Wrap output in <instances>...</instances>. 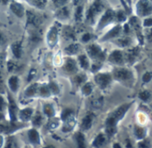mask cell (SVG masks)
Segmentation results:
<instances>
[{
    "mask_svg": "<svg viewBox=\"0 0 152 148\" xmlns=\"http://www.w3.org/2000/svg\"><path fill=\"white\" fill-rule=\"evenodd\" d=\"M108 61L114 64V65H117V66H119L121 67L122 65L125 64L126 62V57L123 53L122 51L120 50H115L113 51L108 57Z\"/></svg>",
    "mask_w": 152,
    "mask_h": 148,
    "instance_id": "cell-12",
    "label": "cell"
},
{
    "mask_svg": "<svg viewBox=\"0 0 152 148\" xmlns=\"http://www.w3.org/2000/svg\"><path fill=\"white\" fill-rule=\"evenodd\" d=\"M55 18L59 20V21H62V20H67L70 18V12H69V8L66 5L61 8H58V10L55 12L54 14Z\"/></svg>",
    "mask_w": 152,
    "mask_h": 148,
    "instance_id": "cell-21",
    "label": "cell"
},
{
    "mask_svg": "<svg viewBox=\"0 0 152 148\" xmlns=\"http://www.w3.org/2000/svg\"><path fill=\"white\" fill-rule=\"evenodd\" d=\"M150 1H151V3H152V0H150Z\"/></svg>",
    "mask_w": 152,
    "mask_h": 148,
    "instance_id": "cell-60",
    "label": "cell"
},
{
    "mask_svg": "<svg viewBox=\"0 0 152 148\" xmlns=\"http://www.w3.org/2000/svg\"><path fill=\"white\" fill-rule=\"evenodd\" d=\"M108 140L109 139L104 132H99L92 140L91 146L93 148H102L105 147Z\"/></svg>",
    "mask_w": 152,
    "mask_h": 148,
    "instance_id": "cell-16",
    "label": "cell"
},
{
    "mask_svg": "<svg viewBox=\"0 0 152 148\" xmlns=\"http://www.w3.org/2000/svg\"><path fill=\"white\" fill-rule=\"evenodd\" d=\"M112 148H123L122 145L118 142H115L113 145H112Z\"/></svg>",
    "mask_w": 152,
    "mask_h": 148,
    "instance_id": "cell-53",
    "label": "cell"
},
{
    "mask_svg": "<svg viewBox=\"0 0 152 148\" xmlns=\"http://www.w3.org/2000/svg\"><path fill=\"white\" fill-rule=\"evenodd\" d=\"M10 10L18 18H22L26 14V11L24 9V6L20 3L16 2V1H12L11 2V4H10Z\"/></svg>",
    "mask_w": 152,
    "mask_h": 148,
    "instance_id": "cell-19",
    "label": "cell"
},
{
    "mask_svg": "<svg viewBox=\"0 0 152 148\" xmlns=\"http://www.w3.org/2000/svg\"><path fill=\"white\" fill-rule=\"evenodd\" d=\"M86 75L85 74H76V75L73 78L74 83L77 86H82L85 83H86Z\"/></svg>",
    "mask_w": 152,
    "mask_h": 148,
    "instance_id": "cell-37",
    "label": "cell"
},
{
    "mask_svg": "<svg viewBox=\"0 0 152 148\" xmlns=\"http://www.w3.org/2000/svg\"><path fill=\"white\" fill-rule=\"evenodd\" d=\"M48 86H49V88H50V91H51V92H52V95H53V94H58V93H59L60 89H59L58 85L56 84V83H54V82H50V83H48Z\"/></svg>",
    "mask_w": 152,
    "mask_h": 148,
    "instance_id": "cell-45",
    "label": "cell"
},
{
    "mask_svg": "<svg viewBox=\"0 0 152 148\" xmlns=\"http://www.w3.org/2000/svg\"><path fill=\"white\" fill-rule=\"evenodd\" d=\"M39 83H34L32 84H30L29 86H28L26 88V90L24 91V95L26 98L30 99V98H34L37 96V94L38 93L39 91Z\"/></svg>",
    "mask_w": 152,
    "mask_h": 148,
    "instance_id": "cell-25",
    "label": "cell"
},
{
    "mask_svg": "<svg viewBox=\"0 0 152 148\" xmlns=\"http://www.w3.org/2000/svg\"><path fill=\"white\" fill-rule=\"evenodd\" d=\"M59 22L53 24L50 29L48 30L47 34H46V43L47 45L49 46V48L53 49L57 44H58V40H59V34L61 31V28H59Z\"/></svg>",
    "mask_w": 152,
    "mask_h": 148,
    "instance_id": "cell-6",
    "label": "cell"
},
{
    "mask_svg": "<svg viewBox=\"0 0 152 148\" xmlns=\"http://www.w3.org/2000/svg\"><path fill=\"white\" fill-rule=\"evenodd\" d=\"M116 13H117V11H114L112 9H108L104 12L103 15L102 16V18L100 19V20L98 21V24H97V28L96 30L99 31V30H102L106 26L111 24L112 22L114 21H117L116 20Z\"/></svg>",
    "mask_w": 152,
    "mask_h": 148,
    "instance_id": "cell-5",
    "label": "cell"
},
{
    "mask_svg": "<svg viewBox=\"0 0 152 148\" xmlns=\"http://www.w3.org/2000/svg\"><path fill=\"white\" fill-rule=\"evenodd\" d=\"M82 0H73V4H74V5H78V4H80V2H81Z\"/></svg>",
    "mask_w": 152,
    "mask_h": 148,
    "instance_id": "cell-56",
    "label": "cell"
},
{
    "mask_svg": "<svg viewBox=\"0 0 152 148\" xmlns=\"http://www.w3.org/2000/svg\"><path fill=\"white\" fill-rule=\"evenodd\" d=\"M3 144H4V138H3V136L0 134V148L3 147Z\"/></svg>",
    "mask_w": 152,
    "mask_h": 148,
    "instance_id": "cell-55",
    "label": "cell"
},
{
    "mask_svg": "<svg viewBox=\"0 0 152 148\" xmlns=\"http://www.w3.org/2000/svg\"><path fill=\"white\" fill-rule=\"evenodd\" d=\"M86 55L89 59H91L94 63H103L106 59L105 51L102 49V47L97 44H90L86 46Z\"/></svg>",
    "mask_w": 152,
    "mask_h": 148,
    "instance_id": "cell-3",
    "label": "cell"
},
{
    "mask_svg": "<svg viewBox=\"0 0 152 148\" xmlns=\"http://www.w3.org/2000/svg\"><path fill=\"white\" fill-rule=\"evenodd\" d=\"M61 126V119L60 118H56V117H53V118H51V119H48V123H47V129L51 131H53L55 130L58 129V127Z\"/></svg>",
    "mask_w": 152,
    "mask_h": 148,
    "instance_id": "cell-32",
    "label": "cell"
},
{
    "mask_svg": "<svg viewBox=\"0 0 152 148\" xmlns=\"http://www.w3.org/2000/svg\"><path fill=\"white\" fill-rule=\"evenodd\" d=\"M81 91H82L83 95L86 96V97H88V96L92 95V93L94 91V86H93L92 83H90V82L85 83L81 86Z\"/></svg>",
    "mask_w": 152,
    "mask_h": 148,
    "instance_id": "cell-34",
    "label": "cell"
},
{
    "mask_svg": "<svg viewBox=\"0 0 152 148\" xmlns=\"http://www.w3.org/2000/svg\"><path fill=\"white\" fill-rule=\"evenodd\" d=\"M121 31H122V27H121V25L118 24V25L113 27L104 36H102V38L101 40L102 41H107V40L113 39V38L118 36L121 34Z\"/></svg>",
    "mask_w": 152,
    "mask_h": 148,
    "instance_id": "cell-22",
    "label": "cell"
},
{
    "mask_svg": "<svg viewBox=\"0 0 152 148\" xmlns=\"http://www.w3.org/2000/svg\"><path fill=\"white\" fill-rule=\"evenodd\" d=\"M75 145L77 148H87V143H86V139L84 134V132L78 131H77L74 136H73Z\"/></svg>",
    "mask_w": 152,
    "mask_h": 148,
    "instance_id": "cell-20",
    "label": "cell"
},
{
    "mask_svg": "<svg viewBox=\"0 0 152 148\" xmlns=\"http://www.w3.org/2000/svg\"><path fill=\"white\" fill-rule=\"evenodd\" d=\"M69 2V0H53V4L56 8H61L63 6H66L67 4Z\"/></svg>",
    "mask_w": 152,
    "mask_h": 148,
    "instance_id": "cell-46",
    "label": "cell"
},
{
    "mask_svg": "<svg viewBox=\"0 0 152 148\" xmlns=\"http://www.w3.org/2000/svg\"><path fill=\"white\" fill-rule=\"evenodd\" d=\"M112 75L110 73H97L94 75V83L101 90L107 89L112 83Z\"/></svg>",
    "mask_w": 152,
    "mask_h": 148,
    "instance_id": "cell-8",
    "label": "cell"
},
{
    "mask_svg": "<svg viewBox=\"0 0 152 148\" xmlns=\"http://www.w3.org/2000/svg\"><path fill=\"white\" fill-rule=\"evenodd\" d=\"M11 51L12 55L15 59L21 58L22 55V43L20 41H16L12 44L11 45Z\"/></svg>",
    "mask_w": 152,
    "mask_h": 148,
    "instance_id": "cell-26",
    "label": "cell"
},
{
    "mask_svg": "<svg viewBox=\"0 0 152 148\" xmlns=\"http://www.w3.org/2000/svg\"><path fill=\"white\" fill-rule=\"evenodd\" d=\"M63 71L69 75H75V74H77V71H78V64L77 62L70 58V57H68L65 59V61H64V64H63Z\"/></svg>",
    "mask_w": 152,
    "mask_h": 148,
    "instance_id": "cell-13",
    "label": "cell"
},
{
    "mask_svg": "<svg viewBox=\"0 0 152 148\" xmlns=\"http://www.w3.org/2000/svg\"><path fill=\"white\" fill-rule=\"evenodd\" d=\"M64 52L69 56L77 55L80 52V44L77 43H71L64 48Z\"/></svg>",
    "mask_w": 152,
    "mask_h": 148,
    "instance_id": "cell-27",
    "label": "cell"
},
{
    "mask_svg": "<svg viewBox=\"0 0 152 148\" xmlns=\"http://www.w3.org/2000/svg\"><path fill=\"white\" fill-rule=\"evenodd\" d=\"M34 110L31 107H25L21 110H19L18 112V121H20L21 123H26L31 121L33 115H34Z\"/></svg>",
    "mask_w": 152,
    "mask_h": 148,
    "instance_id": "cell-14",
    "label": "cell"
},
{
    "mask_svg": "<svg viewBox=\"0 0 152 148\" xmlns=\"http://www.w3.org/2000/svg\"><path fill=\"white\" fill-rule=\"evenodd\" d=\"M29 4L38 9H44L47 4V0H28Z\"/></svg>",
    "mask_w": 152,
    "mask_h": 148,
    "instance_id": "cell-39",
    "label": "cell"
},
{
    "mask_svg": "<svg viewBox=\"0 0 152 148\" xmlns=\"http://www.w3.org/2000/svg\"><path fill=\"white\" fill-rule=\"evenodd\" d=\"M130 25L132 26V28H134V30L136 32L138 38L140 39V42L142 44L143 43V36L142 33V28H141V25L139 23V20L137 19V17H132L130 19Z\"/></svg>",
    "mask_w": 152,
    "mask_h": 148,
    "instance_id": "cell-24",
    "label": "cell"
},
{
    "mask_svg": "<svg viewBox=\"0 0 152 148\" xmlns=\"http://www.w3.org/2000/svg\"><path fill=\"white\" fill-rule=\"evenodd\" d=\"M77 64L84 70H88L91 67L89 58L86 54H79L77 56Z\"/></svg>",
    "mask_w": 152,
    "mask_h": 148,
    "instance_id": "cell-28",
    "label": "cell"
},
{
    "mask_svg": "<svg viewBox=\"0 0 152 148\" xmlns=\"http://www.w3.org/2000/svg\"><path fill=\"white\" fill-rule=\"evenodd\" d=\"M136 147L137 148H151V141H150L148 139H143V140L138 141Z\"/></svg>",
    "mask_w": 152,
    "mask_h": 148,
    "instance_id": "cell-41",
    "label": "cell"
},
{
    "mask_svg": "<svg viewBox=\"0 0 152 148\" xmlns=\"http://www.w3.org/2000/svg\"><path fill=\"white\" fill-rule=\"evenodd\" d=\"M6 66H7V70L9 72H14V71H16V70L19 69V65L16 62L12 61V60L8 61L7 64H6Z\"/></svg>",
    "mask_w": 152,
    "mask_h": 148,
    "instance_id": "cell-43",
    "label": "cell"
},
{
    "mask_svg": "<svg viewBox=\"0 0 152 148\" xmlns=\"http://www.w3.org/2000/svg\"><path fill=\"white\" fill-rule=\"evenodd\" d=\"M61 36L67 40V41H71V42H75L77 40V36H76V31L75 28L71 26H63L61 28Z\"/></svg>",
    "mask_w": 152,
    "mask_h": 148,
    "instance_id": "cell-15",
    "label": "cell"
},
{
    "mask_svg": "<svg viewBox=\"0 0 152 148\" xmlns=\"http://www.w3.org/2000/svg\"><path fill=\"white\" fill-rule=\"evenodd\" d=\"M36 73H37V71L35 69H31V71L29 72V75H28V81H30L31 79H33L34 76L36 75Z\"/></svg>",
    "mask_w": 152,
    "mask_h": 148,
    "instance_id": "cell-51",
    "label": "cell"
},
{
    "mask_svg": "<svg viewBox=\"0 0 152 148\" xmlns=\"http://www.w3.org/2000/svg\"><path fill=\"white\" fill-rule=\"evenodd\" d=\"M143 26L146 28H152V17H148L143 20Z\"/></svg>",
    "mask_w": 152,
    "mask_h": 148,
    "instance_id": "cell-50",
    "label": "cell"
},
{
    "mask_svg": "<svg viewBox=\"0 0 152 148\" xmlns=\"http://www.w3.org/2000/svg\"><path fill=\"white\" fill-rule=\"evenodd\" d=\"M126 20V12L124 11H117L116 13V20L118 22H122L125 21Z\"/></svg>",
    "mask_w": 152,
    "mask_h": 148,
    "instance_id": "cell-44",
    "label": "cell"
},
{
    "mask_svg": "<svg viewBox=\"0 0 152 148\" xmlns=\"http://www.w3.org/2000/svg\"><path fill=\"white\" fill-rule=\"evenodd\" d=\"M4 43V36L2 35V33L0 32V46L2 45V44Z\"/></svg>",
    "mask_w": 152,
    "mask_h": 148,
    "instance_id": "cell-57",
    "label": "cell"
},
{
    "mask_svg": "<svg viewBox=\"0 0 152 148\" xmlns=\"http://www.w3.org/2000/svg\"><path fill=\"white\" fill-rule=\"evenodd\" d=\"M151 93L149 91H141L140 93H139V98H140V99L141 100H142V101H144V102H147V101H149L150 100V99H151Z\"/></svg>",
    "mask_w": 152,
    "mask_h": 148,
    "instance_id": "cell-40",
    "label": "cell"
},
{
    "mask_svg": "<svg viewBox=\"0 0 152 148\" xmlns=\"http://www.w3.org/2000/svg\"><path fill=\"white\" fill-rule=\"evenodd\" d=\"M95 119V115L92 112L87 113L81 120L80 123V131L86 132L92 129Z\"/></svg>",
    "mask_w": 152,
    "mask_h": 148,
    "instance_id": "cell-11",
    "label": "cell"
},
{
    "mask_svg": "<svg viewBox=\"0 0 152 148\" xmlns=\"http://www.w3.org/2000/svg\"><path fill=\"white\" fill-rule=\"evenodd\" d=\"M125 148H134L130 139H126L125 143Z\"/></svg>",
    "mask_w": 152,
    "mask_h": 148,
    "instance_id": "cell-52",
    "label": "cell"
},
{
    "mask_svg": "<svg viewBox=\"0 0 152 148\" xmlns=\"http://www.w3.org/2000/svg\"><path fill=\"white\" fill-rule=\"evenodd\" d=\"M136 12L140 17H148L152 14V3L150 0H139L136 4Z\"/></svg>",
    "mask_w": 152,
    "mask_h": 148,
    "instance_id": "cell-9",
    "label": "cell"
},
{
    "mask_svg": "<svg viewBox=\"0 0 152 148\" xmlns=\"http://www.w3.org/2000/svg\"><path fill=\"white\" fill-rule=\"evenodd\" d=\"M4 148H19L18 147V144L15 140V139L13 137H10L5 144V147Z\"/></svg>",
    "mask_w": 152,
    "mask_h": 148,
    "instance_id": "cell-42",
    "label": "cell"
},
{
    "mask_svg": "<svg viewBox=\"0 0 152 148\" xmlns=\"http://www.w3.org/2000/svg\"><path fill=\"white\" fill-rule=\"evenodd\" d=\"M42 148H57L54 145H53V144H48V145H45V146H44V147H42Z\"/></svg>",
    "mask_w": 152,
    "mask_h": 148,
    "instance_id": "cell-54",
    "label": "cell"
},
{
    "mask_svg": "<svg viewBox=\"0 0 152 148\" xmlns=\"http://www.w3.org/2000/svg\"><path fill=\"white\" fill-rule=\"evenodd\" d=\"M112 77L123 83H130L134 80V75L132 70L123 67H117L112 71Z\"/></svg>",
    "mask_w": 152,
    "mask_h": 148,
    "instance_id": "cell-4",
    "label": "cell"
},
{
    "mask_svg": "<svg viewBox=\"0 0 152 148\" xmlns=\"http://www.w3.org/2000/svg\"><path fill=\"white\" fill-rule=\"evenodd\" d=\"M116 44H118L119 47H122V48H126L128 46L131 45L132 44V39L128 36H125V37H121V38H118V40L115 41Z\"/></svg>",
    "mask_w": 152,
    "mask_h": 148,
    "instance_id": "cell-36",
    "label": "cell"
},
{
    "mask_svg": "<svg viewBox=\"0 0 152 148\" xmlns=\"http://www.w3.org/2000/svg\"><path fill=\"white\" fill-rule=\"evenodd\" d=\"M27 24L31 29H37L44 22V17L33 11H26Z\"/></svg>",
    "mask_w": 152,
    "mask_h": 148,
    "instance_id": "cell-7",
    "label": "cell"
},
{
    "mask_svg": "<svg viewBox=\"0 0 152 148\" xmlns=\"http://www.w3.org/2000/svg\"><path fill=\"white\" fill-rule=\"evenodd\" d=\"M104 7H105V5H104V3L102 2V0H94L92 4L89 6V8L86 12V14H85L86 21L90 25L94 24L96 17L102 12H103Z\"/></svg>",
    "mask_w": 152,
    "mask_h": 148,
    "instance_id": "cell-2",
    "label": "cell"
},
{
    "mask_svg": "<svg viewBox=\"0 0 152 148\" xmlns=\"http://www.w3.org/2000/svg\"><path fill=\"white\" fill-rule=\"evenodd\" d=\"M44 120H45V116H44L43 113L36 112V113H34V115H33L30 123H31V125L33 128L38 129V128L42 127V125L44 124Z\"/></svg>",
    "mask_w": 152,
    "mask_h": 148,
    "instance_id": "cell-23",
    "label": "cell"
},
{
    "mask_svg": "<svg viewBox=\"0 0 152 148\" xmlns=\"http://www.w3.org/2000/svg\"><path fill=\"white\" fill-rule=\"evenodd\" d=\"M151 115H152V108H151Z\"/></svg>",
    "mask_w": 152,
    "mask_h": 148,
    "instance_id": "cell-61",
    "label": "cell"
},
{
    "mask_svg": "<svg viewBox=\"0 0 152 148\" xmlns=\"http://www.w3.org/2000/svg\"><path fill=\"white\" fill-rule=\"evenodd\" d=\"M152 80V71H147L142 75V82L144 83H147Z\"/></svg>",
    "mask_w": 152,
    "mask_h": 148,
    "instance_id": "cell-47",
    "label": "cell"
},
{
    "mask_svg": "<svg viewBox=\"0 0 152 148\" xmlns=\"http://www.w3.org/2000/svg\"><path fill=\"white\" fill-rule=\"evenodd\" d=\"M38 93H39L40 97H42V98H49L52 95V92L50 91V88L48 86V83L40 86L39 87Z\"/></svg>",
    "mask_w": 152,
    "mask_h": 148,
    "instance_id": "cell-38",
    "label": "cell"
},
{
    "mask_svg": "<svg viewBox=\"0 0 152 148\" xmlns=\"http://www.w3.org/2000/svg\"><path fill=\"white\" fill-rule=\"evenodd\" d=\"M61 121L64 123H71V122H76V117H75V111L70 108V107H66L61 111Z\"/></svg>",
    "mask_w": 152,
    "mask_h": 148,
    "instance_id": "cell-18",
    "label": "cell"
},
{
    "mask_svg": "<svg viewBox=\"0 0 152 148\" xmlns=\"http://www.w3.org/2000/svg\"><path fill=\"white\" fill-rule=\"evenodd\" d=\"M133 133H134V136L135 139L137 141H141V140H143V139H147L148 129L145 126H142V125L136 124V125L134 126Z\"/></svg>",
    "mask_w": 152,
    "mask_h": 148,
    "instance_id": "cell-17",
    "label": "cell"
},
{
    "mask_svg": "<svg viewBox=\"0 0 152 148\" xmlns=\"http://www.w3.org/2000/svg\"><path fill=\"white\" fill-rule=\"evenodd\" d=\"M139 49L138 48H133V49H130L127 51L126 52V55H125L126 57V61H128L130 63H134L136 59L138 58V55H139Z\"/></svg>",
    "mask_w": 152,
    "mask_h": 148,
    "instance_id": "cell-30",
    "label": "cell"
},
{
    "mask_svg": "<svg viewBox=\"0 0 152 148\" xmlns=\"http://www.w3.org/2000/svg\"><path fill=\"white\" fill-rule=\"evenodd\" d=\"M91 39H92V34L90 33H85L81 37V41L83 43H88L89 41H91Z\"/></svg>",
    "mask_w": 152,
    "mask_h": 148,
    "instance_id": "cell-49",
    "label": "cell"
},
{
    "mask_svg": "<svg viewBox=\"0 0 152 148\" xmlns=\"http://www.w3.org/2000/svg\"><path fill=\"white\" fill-rule=\"evenodd\" d=\"M133 102L124 103L111 111L105 119L104 122V133L109 139H113L118 133V126L119 123L125 118L129 109L131 108Z\"/></svg>",
    "mask_w": 152,
    "mask_h": 148,
    "instance_id": "cell-1",
    "label": "cell"
},
{
    "mask_svg": "<svg viewBox=\"0 0 152 148\" xmlns=\"http://www.w3.org/2000/svg\"><path fill=\"white\" fill-rule=\"evenodd\" d=\"M27 138L29 142V144L34 147H39L42 145V139L40 133L37 129L36 128H30L27 132Z\"/></svg>",
    "mask_w": 152,
    "mask_h": 148,
    "instance_id": "cell-10",
    "label": "cell"
},
{
    "mask_svg": "<svg viewBox=\"0 0 152 148\" xmlns=\"http://www.w3.org/2000/svg\"><path fill=\"white\" fill-rule=\"evenodd\" d=\"M84 16H85V14H84V6H83V4L77 5V8L75 10V13H74V17H75L76 21L77 22L82 21Z\"/></svg>",
    "mask_w": 152,
    "mask_h": 148,
    "instance_id": "cell-35",
    "label": "cell"
},
{
    "mask_svg": "<svg viewBox=\"0 0 152 148\" xmlns=\"http://www.w3.org/2000/svg\"><path fill=\"white\" fill-rule=\"evenodd\" d=\"M103 103H104V99L102 97L100 96L94 97L90 100V105L94 109H100L103 106Z\"/></svg>",
    "mask_w": 152,
    "mask_h": 148,
    "instance_id": "cell-33",
    "label": "cell"
},
{
    "mask_svg": "<svg viewBox=\"0 0 152 148\" xmlns=\"http://www.w3.org/2000/svg\"><path fill=\"white\" fill-rule=\"evenodd\" d=\"M24 148H31L30 147H28V146H26V147H24Z\"/></svg>",
    "mask_w": 152,
    "mask_h": 148,
    "instance_id": "cell-58",
    "label": "cell"
},
{
    "mask_svg": "<svg viewBox=\"0 0 152 148\" xmlns=\"http://www.w3.org/2000/svg\"><path fill=\"white\" fill-rule=\"evenodd\" d=\"M43 115L47 119L55 117V109L52 104H45L43 107Z\"/></svg>",
    "mask_w": 152,
    "mask_h": 148,
    "instance_id": "cell-29",
    "label": "cell"
},
{
    "mask_svg": "<svg viewBox=\"0 0 152 148\" xmlns=\"http://www.w3.org/2000/svg\"><path fill=\"white\" fill-rule=\"evenodd\" d=\"M127 1H128V4H130V3H131V0H127Z\"/></svg>",
    "mask_w": 152,
    "mask_h": 148,
    "instance_id": "cell-59",
    "label": "cell"
},
{
    "mask_svg": "<svg viewBox=\"0 0 152 148\" xmlns=\"http://www.w3.org/2000/svg\"><path fill=\"white\" fill-rule=\"evenodd\" d=\"M3 69H4V59L3 56L0 55V86L3 84Z\"/></svg>",
    "mask_w": 152,
    "mask_h": 148,
    "instance_id": "cell-48",
    "label": "cell"
},
{
    "mask_svg": "<svg viewBox=\"0 0 152 148\" xmlns=\"http://www.w3.org/2000/svg\"><path fill=\"white\" fill-rule=\"evenodd\" d=\"M7 83H8V87L10 88V90L12 91V92H17L18 89H19V78L17 75H12L11 77H9L8 81H7Z\"/></svg>",
    "mask_w": 152,
    "mask_h": 148,
    "instance_id": "cell-31",
    "label": "cell"
}]
</instances>
